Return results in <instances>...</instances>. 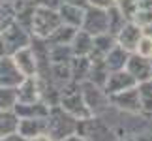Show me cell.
Listing matches in <instances>:
<instances>
[{"instance_id": "cell-4", "label": "cell", "mask_w": 152, "mask_h": 141, "mask_svg": "<svg viewBox=\"0 0 152 141\" xmlns=\"http://www.w3.org/2000/svg\"><path fill=\"white\" fill-rule=\"evenodd\" d=\"M4 38V43H6V51H8V55H15L17 51L25 49V47L32 45V32L25 28L23 25H19L17 21H13L11 25L6 28L4 32H0Z\"/></svg>"}, {"instance_id": "cell-1", "label": "cell", "mask_w": 152, "mask_h": 141, "mask_svg": "<svg viewBox=\"0 0 152 141\" xmlns=\"http://www.w3.org/2000/svg\"><path fill=\"white\" fill-rule=\"evenodd\" d=\"M79 122L81 120L69 115L66 109H62L60 105H55V107H51V113L47 117V134L53 141H64L66 137L77 134Z\"/></svg>"}, {"instance_id": "cell-30", "label": "cell", "mask_w": 152, "mask_h": 141, "mask_svg": "<svg viewBox=\"0 0 152 141\" xmlns=\"http://www.w3.org/2000/svg\"><path fill=\"white\" fill-rule=\"evenodd\" d=\"M133 23H137L141 28L152 23V0H143V2H139V8H137L135 17H133Z\"/></svg>"}, {"instance_id": "cell-5", "label": "cell", "mask_w": 152, "mask_h": 141, "mask_svg": "<svg viewBox=\"0 0 152 141\" xmlns=\"http://www.w3.org/2000/svg\"><path fill=\"white\" fill-rule=\"evenodd\" d=\"M77 132L86 141H118L115 132L105 124L100 117H88V119L81 120Z\"/></svg>"}, {"instance_id": "cell-11", "label": "cell", "mask_w": 152, "mask_h": 141, "mask_svg": "<svg viewBox=\"0 0 152 141\" xmlns=\"http://www.w3.org/2000/svg\"><path fill=\"white\" fill-rule=\"evenodd\" d=\"M133 87H137V81L133 79V75L128 72V70H120V72H111L109 73V79H107V83H105L103 89L109 96H113L116 92L133 89Z\"/></svg>"}, {"instance_id": "cell-42", "label": "cell", "mask_w": 152, "mask_h": 141, "mask_svg": "<svg viewBox=\"0 0 152 141\" xmlns=\"http://www.w3.org/2000/svg\"><path fill=\"white\" fill-rule=\"evenodd\" d=\"M32 141H53V139H51V136H49V134H43V136H39V137L32 139Z\"/></svg>"}, {"instance_id": "cell-2", "label": "cell", "mask_w": 152, "mask_h": 141, "mask_svg": "<svg viewBox=\"0 0 152 141\" xmlns=\"http://www.w3.org/2000/svg\"><path fill=\"white\" fill-rule=\"evenodd\" d=\"M58 105H60L62 109H66L69 115H73L75 119H79V120L94 117L92 111L88 109V105H86V102H85L83 90H81V83H75V81L60 90V104Z\"/></svg>"}, {"instance_id": "cell-24", "label": "cell", "mask_w": 152, "mask_h": 141, "mask_svg": "<svg viewBox=\"0 0 152 141\" xmlns=\"http://www.w3.org/2000/svg\"><path fill=\"white\" fill-rule=\"evenodd\" d=\"M77 30H79V28L68 26V25H64V23H62V25L47 38V43L49 45H72Z\"/></svg>"}, {"instance_id": "cell-9", "label": "cell", "mask_w": 152, "mask_h": 141, "mask_svg": "<svg viewBox=\"0 0 152 141\" xmlns=\"http://www.w3.org/2000/svg\"><path fill=\"white\" fill-rule=\"evenodd\" d=\"M25 79H26L25 73L19 70L11 55H6L4 58H0V87L17 89Z\"/></svg>"}, {"instance_id": "cell-10", "label": "cell", "mask_w": 152, "mask_h": 141, "mask_svg": "<svg viewBox=\"0 0 152 141\" xmlns=\"http://www.w3.org/2000/svg\"><path fill=\"white\" fill-rule=\"evenodd\" d=\"M126 70L133 75V79L137 81V85L145 83V81H150L152 79V58L141 57V55H137V53H132Z\"/></svg>"}, {"instance_id": "cell-29", "label": "cell", "mask_w": 152, "mask_h": 141, "mask_svg": "<svg viewBox=\"0 0 152 141\" xmlns=\"http://www.w3.org/2000/svg\"><path fill=\"white\" fill-rule=\"evenodd\" d=\"M15 21V2L13 0H0V32H4Z\"/></svg>"}, {"instance_id": "cell-27", "label": "cell", "mask_w": 152, "mask_h": 141, "mask_svg": "<svg viewBox=\"0 0 152 141\" xmlns=\"http://www.w3.org/2000/svg\"><path fill=\"white\" fill-rule=\"evenodd\" d=\"M51 64H69L73 60L75 53L72 45H49Z\"/></svg>"}, {"instance_id": "cell-20", "label": "cell", "mask_w": 152, "mask_h": 141, "mask_svg": "<svg viewBox=\"0 0 152 141\" xmlns=\"http://www.w3.org/2000/svg\"><path fill=\"white\" fill-rule=\"evenodd\" d=\"M47 79L56 87V89H60V90L64 89V87H68L69 83H73L72 68H69V64H53Z\"/></svg>"}, {"instance_id": "cell-44", "label": "cell", "mask_w": 152, "mask_h": 141, "mask_svg": "<svg viewBox=\"0 0 152 141\" xmlns=\"http://www.w3.org/2000/svg\"><path fill=\"white\" fill-rule=\"evenodd\" d=\"M137 2H143V0H137Z\"/></svg>"}, {"instance_id": "cell-18", "label": "cell", "mask_w": 152, "mask_h": 141, "mask_svg": "<svg viewBox=\"0 0 152 141\" xmlns=\"http://www.w3.org/2000/svg\"><path fill=\"white\" fill-rule=\"evenodd\" d=\"M116 45H118L116 36H113L111 32L94 36V51L90 53V58H105L109 55V51H113Z\"/></svg>"}, {"instance_id": "cell-31", "label": "cell", "mask_w": 152, "mask_h": 141, "mask_svg": "<svg viewBox=\"0 0 152 141\" xmlns=\"http://www.w3.org/2000/svg\"><path fill=\"white\" fill-rule=\"evenodd\" d=\"M17 105V89L0 87V111H11Z\"/></svg>"}, {"instance_id": "cell-26", "label": "cell", "mask_w": 152, "mask_h": 141, "mask_svg": "<svg viewBox=\"0 0 152 141\" xmlns=\"http://www.w3.org/2000/svg\"><path fill=\"white\" fill-rule=\"evenodd\" d=\"M139 96H141V117L152 119V79L137 85Z\"/></svg>"}, {"instance_id": "cell-38", "label": "cell", "mask_w": 152, "mask_h": 141, "mask_svg": "<svg viewBox=\"0 0 152 141\" xmlns=\"http://www.w3.org/2000/svg\"><path fill=\"white\" fill-rule=\"evenodd\" d=\"M64 141H86L83 136H81V134L77 132V134H73V136H69V137H66V139H64Z\"/></svg>"}, {"instance_id": "cell-39", "label": "cell", "mask_w": 152, "mask_h": 141, "mask_svg": "<svg viewBox=\"0 0 152 141\" xmlns=\"http://www.w3.org/2000/svg\"><path fill=\"white\" fill-rule=\"evenodd\" d=\"M69 4H77V6H83V8H88V0H66Z\"/></svg>"}, {"instance_id": "cell-14", "label": "cell", "mask_w": 152, "mask_h": 141, "mask_svg": "<svg viewBox=\"0 0 152 141\" xmlns=\"http://www.w3.org/2000/svg\"><path fill=\"white\" fill-rule=\"evenodd\" d=\"M13 57V60L17 62V66L23 73H25V77H36L38 75V58H36V53H34L32 45L25 47V49L17 51Z\"/></svg>"}, {"instance_id": "cell-41", "label": "cell", "mask_w": 152, "mask_h": 141, "mask_svg": "<svg viewBox=\"0 0 152 141\" xmlns=\"http://www.w3.org/2000/svg\"><path fill=\"white\" fill-rule=\"evenodd\" d=\"M143 34H145V36H148V38H152V23L147 25V26H143Z\"/></svg>"}, {"instance_id": "cell-28", "label": "cell", "mask_w": 152, "mask_h": 141, "mask_svg": "<svg viewBox=\"0 0 152 141\" xmlns=\"http://www.w3.org/2000/svg\"><path fill=\"white\" fill-rule=\"evenodd\" d=\"M107 17H109V32L113 34V36H118L120 30L126 26V23H130L124 15H122V11L116 8V6L107 10Z\"/></svg>"}, {"instance_id": "cell-37", "label": "cell", "mask_w": 152, "mask_h": 141, "mask_svg": "<svg viewBox=\"0 0 152 141\" xmlns=\"http://www.w3.org/2000/svg\"><path fill=\"white\" fill-rule=\"evenodd\" d=\"M6 55H8V51H6V43H4V38H2V34H0V58H4Z\"/></svg>"}, {"instance_id": "cell-34", "label": "cell", "mask_w": 152, "mask_h": 141, "mask_svg": "<svg viewBox=\"0 0 152 141\" xmlns=\"http://www.w3.org/2000/svg\"><path fill=\"white\" fill-rule=\"evenodd\" d=\"M64 2H66V0H38V6H45V8H51V10L58 11L64 6Z\"/></svg>"}, {"instance_id": "cell-16", "label": "cell", "mask_w": 152, "mask_h": 141, "mask_svg": "<svg viewBox=\"0 0 152 141\" xmlns=\"http://www.w3.org/2000/svg\"><path fill=\"white\" fill-rule=\"evenodd\" d=\"M17 134L26 141L43 136V134H47V119H21Z\"/></svg>"}, {"instance_id": "cell-13", "label": "cell", "mask_w": 152, "mask_h": 141, "mask_svg": "<svg viewBox=\"0 0 152 141\" xmlns=\"http://www.w3.org/2000/svg\"><path fill=\"white\" fill-rule=\"evenodd\" d=\"M42 100V83L39 77H26L23 83L17 87V102L21 104H32Z\"/></svg>"}, {"instance_id": "cell-40", "label": "cell", "mask_w": 152, "mask_h": 141, "mask_svg": "<svg viewBox=\"0 0 152 141\" xmlns=\"http://www.w3.org/2000/svg\"><path fill=\"white\" fill-rule=\"evenodd\" d=\"M137 141H152V134H141V136L135 137Z\"/></svg>"}, {"instance_id": "cell-7", "label": "cell", "mask_w": 152, "mask_h": 141, "mask_svg": "<svg viewBox=\"0 0 152 141\" xmlns=\"http://www.w3.org/2000/svg\"><path fill=\"white\" fill-rule=\"evenodd\" d=\"M83 30H86L92 36H100V34L109 32V17L107 10L103 8H94L88 6L85 11V21H83Z\"/></svg>"}, {"instance_id": "cell-3", "label": "cell", "mask_w": 152, "mask_h": 141, "mask_svg": "<svg viewBox=\"0 0 152 141\" xmlns=\"http://www.w3.org/2000/svg\"><path fill=\"white\" fill-rule=\"evenodd\" d=\"M60 25H62V19H60V13L56 10L45 8V6H36L30 32L34 38L47 40Z\"/></svg>"}, {"instance_id": "cell-17", "label": "cell", "mask_w": 152, "mask_h": 141, "mask_svg": "<svg viewBox=\"0 0 152 141\" xmlns=\"http://www.w3.org/2000/svg\"><path fill=\"white\" fill-rule=\"evenodd\" d=\"M85 11H86V8H83V6L64 2V6L58 10V13H60V19L64 25L73 26V28H81L83 21H85Z\"/></svg>"}, {"instance_id": "cell-36", "label": "cell", "mask_w": 152, "mask_h": 141, "mask_svg": "<svg viewBox=\"0 0 152 141\" xmlns=\"http://www.w3.org/2000/svg\"><path fill=\"white\" fill-rule=\"evenodd\" d=\"M0 141H26V139L21 137L19 134H11V136H8V137H0Z\"/></svg>"}, {"instance_id": "cell-32", "label": "cell", "mask_w": 152, "mask_h": 141, "mask_svg": "<svg viewBox=\"0 0 152 141\" xmlns=\"http://www.w3.org/2000/svg\"><path fill=\"white\" fill-rule=\"evenodd\" d=\"M115 6L122 11V15L128 21H133V17L137 13V8H139V2L137 0H115Z\"/></svg>"}, {"instance_id": "cell-12", "label": "cell", "mask_w": 152, "mask_h": 141, "mask_svg": "<svg viewBox=\"0 0 152 141\" xmlns=\"http://www.w3.org/2000/svg\"><path fill=\"white\" fill-rule=\"evenodd\" d=\"M145 36L143 34V28L137 25V23H126V26L120 30V34L116 36V42H118L120 47H124L128 53H135L139 42H141V38Z\"/></svg>"}, {"instance_id": "cell-23", "label": "cell", "mask_w": 152, "mask_h": 141, "mask_svg": "<svg viewBox=\"0 0 152 141\" xmlns=\"http://www.w3.org/2000/svg\"><path fill=\"white\" fill-rule=\"evenodd\" d=\"M92 60V66H90V75H88V81L94 85H100V87H105L109 79V68L105 64V58H90Z\"/></svg>"}, {"instance_id": "cell-6", "label": "cell", "mask_w": 152, "mask_h": 141, "mask_svg": "<svg viewBox=\"0 0 152 141\" xmlns=\"http://www.w3.org/2000/svg\"><path fill=\"white\" fill-rule=\"evenodd\" d=\"M81 90H83L85 102H86V105H88V109L92 111L94 117H98L111 104L109 102V94L105 92V89L100 87V85H94V83H90V81H85V83H81Z\"/></svg>"}, {"instance_id": "cell-43", "label": "cell", "mask_w": 152, "mask_h": 141, "mask_svg": "<svg viewBox=\"0 0 152 141\" xmlns=\"http://www.w3.org/2000/svg\"><path fill=\"white\" fill-rule=\"evenodd\" d=\"M120 141H137L135 137H128V139H120Z\"/></svg>"}, {"instance_id": "cell-8", "label": "cell", "mask_w": 152, "mask_h": 141, "mask_svg": "<svg viewBox=\"0 0 152 141\" xmlns=\"http://www.w3.org/2000/svg\"><path fill=\"white\" fill-rule=\"evenodd\" d=\"M109 102L120 111H126V113L132 115H141V96H139L137 87L113 94V96H109Z\"/></svg>"}, {"instance_id": "cell-21", "label": "cell", "mask_w": 152, "mask_h": 141, "mask_svg": "<svg viewBox=\"0 0 152 141\" xmlns=\"http://www.w3.org/2000/svg\"><path fill=\"white\" fill-rule=\"evenodd\" d=\"M130 55L124 47L116 45L113 51H109V55L105 57V64H107L109 72H120V70H126L128 60H130Z\"/></svg>"}, {"instance_id": "cell-15", "label": "cell", "mask_w": 152, "mask_h": 141, "mask_svg": "<svg viewBox=\"0 0 152 141\" xmlns=\"http://www.w3.org/2000/svg\"><path fill=\"white\" fill-rule=\"evenodd\" d=\"M19 119H47L51 113V105H47L43 100L39 102H32V104H21L17 102L13 107Z\"/></svg>"}, {"instance_id": "cell-22", "label": "cell", "mask_w": 152, "mask_h": 141, "mask_svg": "<svg viewBox=\"0 0 152 141\" xmlns=\"http://www.w3.org/2000/svg\"><path fill=\"white\" fill-rule=\"evenodd\" d=\"M90 66H92L90 57H73V60L69 62V68H72V77H73L75 83L88 81Z\"/></svg>"}, {"instance_id": "cell-19", "label": "cell", "mask_w": 152, "mask_h": 141, "mask_svg": "<svg viewBox=\"0 0 152 141\" xmlns=\"http://www.w3.org/2000/svg\"><path fill=\"white\" fill-rule=\"evenodd\" d=\"M72 49L75 57H90V53L94 51V36L83 30V28H79L72 42Z\"/></svg>"}, {"instance_id": "cell-25", "label": "cell", "mask_w": 152, "mask_h": 141, "mask_svg": "<svg viewBox=\"0 0 152 141\" xmlns=\"http://www.w3.org/2000/svg\"><path fill=\"white\" fill-rule=\"evenodd\" d=\"M19 117L13 109L11 111H0V137H8L11 134H17L19 128Z\"/></svg>"}, {"instance_id": "cell-35", "label": "cell", "mask_w": 152, "mask_h": 141, "mask_svg": "<svg viewBox=\"0 0 152 141\" xmlns=\"http://www.w3.org/2000/svg\"><path fill=\"white\" fill-rule=\"evenodd\" d=\"M88 6L109 10V8H113V6H115V0H88Z\"/></svg>"}, {"instance_id": "cell-33", "label": "cell", "mask_w": 152, "mask_h": 141, "mask_svg": "<svg viewBox=\"0 0 152 141\" xmlns=\"http://www.w3.org/2000/svg\"><path fill=\"white\" fill-rule=\"evenodd\" d=\"M135 53H137V55H141V57L152 58V38L143 36L141 42H139V45H137V49H135Z\"/></svg>"}]
</instances>
